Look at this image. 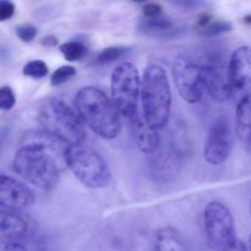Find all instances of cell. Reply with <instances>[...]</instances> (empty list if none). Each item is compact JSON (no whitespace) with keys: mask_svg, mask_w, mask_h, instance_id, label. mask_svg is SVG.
Masks as SVG:
<instances>
[{"mask_svg":"<svg viewBox=\"0 0 251 251\" xmlns=\"http://www.w3.org/2000/svg\"><path fill=\"white\" fill-rule=\"evenodd\" d=\"M59 50L63 54L64 59L68 61H78L82 60L87 54V47L78 41L65 42L59 47Z\"/></svg>","mask_w":251,"mask_h":251,"instance_id":"cell-19","label":"cell"},{"mask_svg":"<svg viewBox=\"0 0 251 251\" xmlns=\"http://www.w3.org/2000/svg\"><path fill=\"white\" fill-rule=\"evenodd\" d=\"M141 110L145 119L156 130L163 129L171 118L172 90L164 69L150 64L141 78Z\"/></svg>","mask_w":251,"mask_h":251,"instance_id":"cell-3","label":"cell"},{"mask_svg":"<svg viewBox=\"0 0 251 251\" xmlns=\"http://www.w3.org/2000/svg\"><path fill=\"white\" fill-rule=\"evenodd\" d=\"M207 92L217 102H225L233 96L228 74V61L222 54H212L206 58Z\"/></svg>","mask_w":251,"mask_h":251,"instance_id":"cell-10","label":"cell"},{"mask_svg":"<svg viewBox=\"0 0 251 251\" xmlns=\"http://www.w3.org/2000/svg\"><path fill=\"white\" fill-rule=\"evenodd\" d=\"M25 76L31 78H43L48 75V65L43 60H31L24 66L22 70Z\"/></svg>","mask_w":251,"mask_h":251,"instance_id":"cell-21","label":"cell"},{"mask_svg":"<svg viewBox=\"0 0 251 251\" xmlns=\"http://www.w3.org/2000/svg\"><path fill=\"white\" fill-rule=\"evenodd\" d=\"M66 166L81 184L90 189H103L112 180L109 166L102 154L82 144L68 147Z\"/></svg>","mask_w":251,"mask_h":251,"instance_id":"cell-5","label":"cell"},{"mask_svg":"<svg viewBox=\"0 0 251 251\" xmlns=\"http://www.w3.org/2000/svg\"><path fill=\"white\" fill-rule=\"evenodd\" d=\"M66 146L44 130H33L24 136L12 167L27 183L49 190L58 183L66 166Z\"/></svg>","mask_w":251,"mask_h":251,"instance_id":"cell-1","label":"cell"},{"mask_svg":"<svg viewBox=\"0 0 251 251\" xmlns=\"http://www.w3.org/2000/svg\"><path fill=\"white\" fill-rule=\"evenodd\" d=\"M173 76L179 95L185 102L194 104L202 100L207 91L206 59H196L188 54L176 56L173 65Z\"/></svg>","mask_w":251,"mask_h":251,"instance_id":"cell-7","label":"cell"},{"mask_svg":"<svg viewBox=\"0 0 251 251\" xmlns=\"http://www.w3.org/2000/svg\"><path fill=\"white\" fill-rule=\"evenodd\" d=\"M130 51L129 47L124 46H117V47H108V48H104L103 50L100 51V54L96 58V63L100 64H109L113 63V61L118 60V59L123 58V56L126 55Z\"/></svg>","mask_w":251,"mask_h":251,"instance_id":"cell-20","label":"cell"},{"mask_svg":"<svg viewBox=\"0 0 251 251\" xmlns=\"http://www.w3.org/2000/svg\"><path fill=\"white\" fill-rule=\"evenodd\" d=\"M156 251H184L181 235L172 227H164L156 234Z\"/></svg>","mask_w":251,"mask_h":251,"instance_id":"cell-18","label":"cell"},{"mask_svg":"<svg viewBox=\"0 0 251 251\" xmlns=\"http://www.w3.org/2000/svg\"><path fill=\"white\" fill-rule=\"evenodd\" d=\"M28 232V223L14 211L1 210L0 213V235L1 242H16Z\"/></svg>","mask_w":251,"mask_h":251,"instance_id":"cell-14","label":"cell"},{"mask_svg":"<svg viewBox=\"0 0 251 251\" xmlns=\"http://www.w3.org/2000/svg\"><path fill=\"white\" fill-rule=\"evenodd\" d=\"M249 247H250V251H251V234H250V239H249Z\"/></svg>","mask_w":251,"mask_h":251,"instance_id":"cell-31","label":"cell"},{"mask_svg":"<svg viewBox=\"0 0 251 251\" xmlns=\"http://www.w3.org/2000/svg\"><path fill=\"white\" fill-rule=\"evenodd\" d=\"M140 28L144 33L157 37H172L178 32L176 24L164 15L156 19H144L140 24Z\"/></svg>","mask_w":251,"mask_h":251,"instance_id":"cell-16","label":"cell"},{"mask_svg":"<svg viewBox=\"0 0 251 251\" xmlns=\"http://www.w3.org/2000/svg\"><path fill=\"white\" fill-rule=\"evenodd\" d=\"M129 120L137 147L146 154L156 153L161 147L159 130H156L147 123L141 109L137 110L136 114Z\"/></svg>","mask_w":251,"mask_h":251,"instance_id":"cell-13","label":"cell"},{"mask_svg":"<svg viewBox=\"0 0 251 251\" xmlns=\"http://www.w3.org/2000/svg\"><path fill=\"white\" fill-rule=\"evenodd\" d=\"M235 131L240 141L251 146V93L240 98L235 113Z\"/></svg>","mask_w":251,"mask_h":251,"instance_id":"cell-15","label":"cell"},{"mask_svg":"<svg viewBox=\"0 0 251 251\" xmlns=\"http://www.w3.org/2000/svg\"><path fill=\"white\" fill-rule=\"evenodd\" d=\"M141 78L136 66L129 61L119 64L110 76V98L120 114L127 119L139 110Z\"/></svg>","mask_w":251,"mask_h":251,"instance_id":"cell-6","label":"cell"},{"mask_svg":"<svg viewBox=\"0 0 251 251\" xmlns=\"http://www.w3.org/2000/svg\"><path fill=\"white\" fill-rule=\"evenodd\" d=\"M0 251H27V249L17 242H1Z\"/></svg>","mask_w":251,"mask_h":251,"instance_id":"cell-27","label":"cell"},{"mask_svg":"<svg viewBox=\"0 0 251 251\" xmlns=\"http://www.w3.org/2000/svg\"><path fill=\"white\" fill-rule=\"evenodd\" d=\"M16 104V96L10 86L0 88V108L2 110H11Z\"/></svg>","mask_w":251,"mask_h":251,"instance_id":"cell-23","label":"cell"},{"mask_svg":"<svg viewBox=\"0 0 251 251\" xmlns=\"http://www.w3.org/2000/svg\"><path fill=\"white\" fill-rule=\"evenodd\" d=\"M15 33H16V36L19 37L22 42H25V43H31V42H33L34 38L37 37L38 31H37V28L33 25L22 24L15 28Z\"/></svg>","mask_w":251,"mask_h":251,"instance_id":"cell-24","label":"cell"},{"mask_svg":"<svg viewBox=\"0 0 251 251\" xmlns=\"http://www.w3.org/2000/svg\"><path fill=\"white\" fill-rule=\"evenodd\" d=\"M203 226L210 244L223 251L237 240L234 218L225 203L211 201L203 210Z\"/></svg>","mask_w":251,"mask_h":251,"instance_id":"cell-8","label":"cell"},{"mask_svg":"<svg viewBox=\"0 0 251 251\" xmlns=\"http://www.w3.org/2000/svg\"><path fill=\"white\" fill-rule=\"evenodd\" d=\"M38 123L42 130L56 137L66 146L80 145L85 140V124L76 109L65 100L49 98L38 109Z\"/></svg>","mask_w":251,"mask_h":251,"instance_id":"cell-4","label":"cell"},{"mask_svg":"<svg viewBox=\"0 0 251 251\" xmlns=\"http://www.w3.org/2000/svg\"><path fill=\"white\" fill-rule=\"evenodd\" d=\"M196 31L203 37H216L232 29V24L226 20H215L211 15L203 14L196 24Z\"/></svg>","mask_w":251,"mask_h":251,"instance_id":"cell-17","label":"cell"},{"mask_svg":"<svg viewBox=\"0 0 251 251\" xmlns=\"http://www.w3.org/2000/svg\"><path fill=\"white\" fill-rule=\"evenodd\" d=\"M228 74L233 95L240 93L242 98L251 91V47L242 46L235 49L228 60Z\"/></svg>","mask_w":251,"mask_h":251,"instance_id":"cell-11","label":"cell"},{"mask_svg":"<svg viewBox=\"0 0 251 251\" xmlns=\"http://www.w3.org/2000/svg\"><path fill=\"white\" fill-rule=\"evenodd\" d=\"M76 76V69L73 65H63L56 69L50 76L51 86H61Z\"/></svg>","mask_w":251,"mask_h":251,"instance_id":"cell-22","label":"cell"},{"mask_svg":"<svg viewBox=\"0 0 251 251\" xmlns=\"http://www.w3.org/2000/svg\"><path fill=\"white\" fill-rule=\"evenodd\" d=\"M233 149L232 127L227 117H220L213 122L208 130L203 149L205 161L211 166L225 163Z\"/></svg>","mask_w":251,"mask_h":251,"instance_id":"cell-9","label":"cell"},{"mask_svg":"<svg viewBox=\"0 0 251 251\" xmlns=\"http://www.w3.org/2000/svg\"><path fill=\"white\" fill-rule=\"evenodd\" d=\"M34 195L31 189L12 176L2 174L0 176V206L1 210L17 211L31 207Z\"/></svg>","mask_w":251,"mask_h":251,"instance_id":"cell-12","label":"cell"},{"mask_svg":"<svg viewBox=\"0 0 251 251\" xmlns=\"http://www.w3.org/2000/svg\"><path fill=\"white\" fill-rule=\"evenodd\" d=\"M16 11V6L12 1H7V0H2L0 2V21L4 22L11 19Z\"/></svg>","mask_w":251,"mask_h":251,"instance_id":"cell-26","label":"cell"},{"mask_svg":"<svg viewBox=\"0 0 251 251\" xmlns=\"http://www.w3.org/2000/svg\"><path fill=\"white\" fill-rule=\"evenodd\" d=\"M223 251H248V248L245 247L244 243L240 242L239 239H237L235 242H233L229 247L226 248Z\"/></svg>","mask_w":251,"mask_h":251,"instance_id":"cell-28","label":"cell"},{"mask_svg":"<svg viewBox=\"0 0 251 251\" xmlns=\"http://www.w3.org/2000/svg\"><path fill=\"white\" fill-rule=\"evenodd\" d=\"M244 22H245V24H249V25H251V14H250V15H248V16H245V17H244Z\"/></svg>","mask_w":251,"mask_h":251,"instance_id":"cell-30","label":"cell"},{"mask_svg":"<svg viewBox=\"0 0 251 251\" xmlns=\"http://www.w3.org/2000/svg\"><path fill=\"white\" fill-rule=\"evenodd\" d=\"M42 43H43L46 47H54L56 46L58 41H56L55 37L49 36V37H44V38L42 39Z\"/></svg>","mask_w":251,"mask_h":251,"instance_id":"cell-29","label":"cell"},{"mask_svg":"<svg viewBox=\"0 0 251 251\" xmlns=\"http://www.w3.org/2000/svg\"><path fill=\"white\" fill-rule=\"evenodd\" d=\"M142 14H144V19H156L163 15V9L157 2H146L142 6Z\"/></svg>","mask_w":251,"mask_h":251,"instance_id":"cell-25","label":"cell"},{"mask_svg":"<svg viewBox=\"0 0 251 251\" xmlns=\"http://www.w3.org/2000/svg\"><path fill=\"white\" fill-rule=\"evenodd\" d=\"M75 109L83 124L104 140H114L122 131L120 112L112 98L95 86L82 87L75 96Z\"/></svg>","mask_w":251,"mask_h":251,"instance_id":"cell-2","label":"cell"}]
</instances>
